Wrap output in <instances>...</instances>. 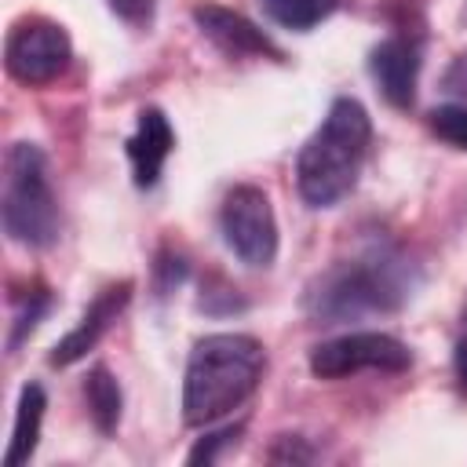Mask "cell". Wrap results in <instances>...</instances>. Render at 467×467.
Segmentation results:
<instances>
[{"mask_svg": "<svg viewBox=\"0 0 467 467\" xmlns=\"http://www.w3.org/2000/svg\"><path fill=\"white\" fill-rule=\"evenodd\" d=\"M416 263L390 241H368L347 259L328 263L303 288V310L314 325H343L401 310L416 292Z\"/></svg>", "mask_w": 467, "mask_h": 467, "instance_id": "cell-1", "label": "cell"}, {"mask_svg": "<svg viewBox=\"0 0 467 467\" xmlns=\"http://www.w3.org/2000/svg\"><path fill=\"white\" fill-rule=\"evenodd\" d=\"M266 368V350L248 332H212L193 343L182 372V420L208 427L241 409Z\"/></svg>", "mask_w": 467, "mask_h": 467, "instance_id": "cell-2", "label": "cell"}, {"mask_svg": "<svg viewBox=\"0 0 467 467\" xmlns=\"http://www.w3.org/2000/svg\"><path fill=\"white\" fill-rule=\"evenodd\" d=\"M372 146V117L368 109L339 95L332 99L321 124L299 146L296 157V190L306 208H336L354 186L365 168Z\"/></svg>", "mask_w": 467, "mask_h": 467, "instance_id": "cell-3", "label": "cell"}, {"mask_svg": "<svg viewBox=\"0 0 467 467\" xmlns=\"http://www.w3.org/2000/svg\"><path fill=\"white\" fill-rule=\"evenodd\" d=\"M0 223L22 248H51L62 234V208L47 179V157L36 142H11L4 153Z\"/></svg>", "mask_w": 467, "mask_h": 467, "instance_id": "cell-4", "label": "cell"}, {"mask_svg": "<svg viewBox=\"0 0 467 467\" xmlns=\"http://www.w3.org/2000/svg\"><path fill=\"white\" fill-rule=\"evenodd\" d=\"M73 62V40L69 33L44 15H22L11 22L4 40V69L11 80L26 88H44L58 80Z\"/></svg>", "mask_w": 467, "mask_h": 467, "instance_id": "cell-5", "label": "cell"}, {"mask_svg": "<svg viewBox=\"0 0 467 467\" xmlns=\"http://www.w3.org/2000/svg\"><path fill=\"white\" fill-rule=\"evenodd\" d=\"M219 234L244 266H270L277 259V219L270 197L252 186H230L219 204Z\"/></svg>", "mask_w": 467, "mask_h": 467, "instance_id": "cell-6", "label": "cell"}, {"mask_svg": "<svg viewBox=\"0 0 467 467\" xmlns=\"http://www.w3.org/2000/svg\"><path fill=\"white\" fill-rule=\"evenodd\" d=\"M412 350L390 332H347L310 350V372L317 379H347L358 372H409Z\"/></svg>", "mask_w": 467, "mask_h": 467, "instance_id": "cell-7", "label": "cell"}, {"mask_svg": "<svg viewBox=\"0 0 467 467\" xmlns=\"http://www.w3.org/2000/svg\"><path fill=\"white\" fill-rule=\"evenodd\" d=\"M193 26L226 58H270V62H285V51L252 18H244L234 7H223V4L204 0V4L193 7Z\"/></svg>", "mask_w": 467, "mask_h": 467, "instance_id": "cell-8", "label": "cell"}, {"mask_svg": "<svg viewBox=\"0 0 467 467\" xmlns=\"http://www.w3.org/2000/svg\"><path fill=\"white\" fill-rule=\"evenodd\" d=\"M131 292H135V281H113V285H106L91 303H88V310L80 314V321H77V328H69L58 343H55V350H51V365L55 368H69V365H77L80 358H88V350H95L99 347V339L109 332V325L124 314V306L131 303Z\"/></svg>", "mask_w": 467, "mask_h": 467, "instance_id": "cell-9", "label": "cell"}, {"mask_svg": "<svg viewBox=\"0 0 467 467\" xmlns=\"http://www.w3.org/2000/svg\"><path fill=\"white\" fill-rule=\"evenodd\" d=\"M368 73L394 109H412L420 84V44L401 33L379 40L368 51Z\"/></svg>", "mask_w": 467, "mask_h": 467, "instance_id": "cell-10", "label": "cell"}, {"mask_svg": "<svg viewBox=\"0 0 467 467\" xmlns=\"http://www.w3.org/2000/svg\"><path fill=\"white\" fill-rule=\"evenodd\" d=\"M171 150H175V131H171L164 109L142 106L139 120H135V131L124 139V153L131 161V179H135L139 190H153L157 186Z\"/></svg>", "mask_w": 467, "mask_h": 467, "instance_id": "cell-11", "label": "cell"}, {"mask_svg": "<svg viewBox=\"0 0 467 467\" xmlns=\"http://www.w3.org/2000/svg\"><path fill=\"white\" fill-rule=\"evenodd\" d=\"M44 409H47V394L40 383H26L18 390V409H15V427H11V445L4 456V467H22L33 460L36 445H40V423H44Z\"/></svg>", "mask_w": 467, "mask_h": 467, "instance_id": "cell-12", "label": "cell"}, {"mask_svg": "<svg viewBox=\"0 0 467 467\" xmlns=\"http://www.w3.org/2000/svg\"><path fill=\"white\" fill-rule=\"evenodd\" d=\"M84 401H88V416L95 423L99 434H113L120 427V412H124V394L117 376L106 365H91L84 376Z\"/></svg>", "mask_w": 467, "mask_h": 467, "instance_id": "cell-13", "label": "cell"}, {"mask_svg": "<svg viewBox=\"0 0 467 467\" xmlns=\"http://www.w3.org/2000/svg\"><path fill=\"white\" fill-rule=\"evenodd\" d=\"M11 303H15V321H11V332H7V350L15 354L36 332V325L47 317V310L55 306V296L44 281H26L22 292H11Z\"/></svg>", "mask_w": 467, "mask_h": 467, "instance_id": "cell-14", "label": "cell"}, {"mask_svg": "<svg viewBox=\"0 0 467 467\" xmlns=\"http://www.w3.org/2000/svg\"><path fill=\"white\" fill-rule=\"evenodd\" d=\"M339 7V0H263V11L270 15V22L306 33L317 22H325L332 11Z\"/></svg>", "mask_w": 467, "mask_h": 467, "instance_id": "cell-15", "label": "cell"}, {"mask_svg": "<svg viewBox=\"0 0 467 467\" xmlns=\"http://www.w3.org/2000/svg\"><path fill=\"white\" fill-rule=\"evenodd\" d=\"M427 124H431V131L441 142H449L452 150H463L467 153V102H449V106L431 109Z\"/></svg>", "mask_w": 467, "mask_h": 467, "instance_id": "cell-16", "label": "cell"}, {"mask_svg": "<svg viewBox=\"0 0 467 467\" xmlns=\"http://www.w3.org/2000/svg\"><path fill=\"white\" fill-rule=\"evenodd\" d=\"M241 434H244V420L226 423V427H219V431H208L204 438H197V445L190 449L186 463H215V460H223V452L241 441Z\"/></svg>", "mask_w": 467, "mask_h": 467, "instance_id": "cell-17", "label": "cell"}, {"mask_svg": "<svg viewBox=\"0 0 467 467\" xmlns=\"http://www.w3.org/2000/svg\"><path fill=\"white\" fill-rule=\"evenodd\" d=\"M314 456H317V452L306 445L303 434H277V441H274L270 452H266L270 463H310Z\"/></svg>", "mask_w": 467, "mask_h": 467, "instance_id": "cell-18", "label": "cell"}, {"mask_svg": "<svg viewBox=\"0 0 467 467\" xmlns=\"http://www.w3.org/2000/svg\"><path fill=\"white\" fill-rule=\"evenodd\" d=\"M153 274H157V296H168L171 288L182 285V277H186V259L175 255L171 248H161V255H157V263H153Z\"/></svg>", "mask_w": 467, "mask_h": 467, "instance_id": "cell-19", "label": "cell"}, {"mask_svg": "<svg viewBox=\"0 0 467 467\" xmlns=\"http://www.w3.org/2000/svg\"><path fill=\"white\" fill-rule=\"evenodd\" d=\"M441 91L452 95V99H460V102H467V47H463L460 55H452V62L445 66V73H441Z\"/></svg>", "mask_w": 467, "mask_h": 467, "instance_id": "cell-20", "label": "cell"}, {"mask_svg": "<svg viewBox=\"0 0 467 467\" xmlns=\"http://www.w3.org/2000/svg\"><path fill=\"white\" fill-rule=\"evenodd\" d=\"M109 11L117 18H124L128 26H150L153 11H157V0H109Z\"/></svg>", "mask_w": 467, "mask_h": 467, "instance_id": "cell-21", "label": "cell"}, {"mask_svg": "<svg viewBox=\"0 0 467 467\" xmlns=\"http://www.w3.org/2000/svg\"><path fill=\"white\" fill-rule=\"evenodd\" d=\"M452 368H456V383L460 390L467 394V339L456 343V354H452Z\"/></svg>", "mask_w": 467, "mask_h": 467, "instance_id": "cell-22", "label": "cell"}, {"mask_svg": "<svg viewBox=\"0 0 467 467\" xmlns=\"http://www.w3.org/2000/svg\"><path fill=\"white\" fill-rule=\"evenodd\" d=\"M460 325H463V332H467V303H463V310H460Z\"/></svg>", "mask_w": 467, "mask_h": 467, "instance_id": "cell-23", "label": "cell"}]
</instances>
